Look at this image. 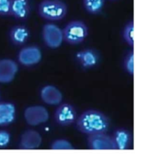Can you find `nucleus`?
<instances>
[{
    "instance_id": "f257e3e1",
    "label": "nucleus",
    "mask_w": 143,
    "mask_h": 157,
    "mask_svg": "<svg viewBox=\"0 0 143 157\" xmlns=\"http://www.w3.org/2000/svg\"><path fill=\"white\" fill-rule=\"evenodd\" d=\"M111 119L101 111L87 109L78 116L75 127L80 133L90 135L105 134L108 131Z\"/></svg>"
},
{
    "instance_id": "f03ea898",
    "label": "nucleus",
    "mask_w": 143,
    "mask_h": 157,
    "mask_svg": "<svg viewBox=\"0 0 143 157\" xmlns=\"http://www.w3.org/2000/svg\"><path fill=\"white\" fill-rule=\"evenodd\" d=\"M68 13L67 4L62 0H42L38 6V13L48 21H60Z\"/></svg>"
},
{
    "instance_id": "7ed1b4c3",
    "label": "nucleus",
    "mask_w": 143,
    "mask_h": 157,
    "mask_svg": "<svg viewBox=\"0 0 143 157\" xmlns=\"http://www.w3.org/2000/svg\"><path fill=\"white\" fill-rule=\"evenodd\" d=\"M64 40L72 45H79L86 40L89 35L88 26L81 20H72L63 29Z\"/></svg>"
},
{
    "instance_id": "20e7f679",
    "label": "nucleus",
    "mask_w": 143,
    "mask_h": 157,
    "mask_svg": "<svg viewBox=\"0 0 143 157\" xmlns=\"http://www.w3.org/2000/svg\"><path fill=\"white\" fill-rule=\"evenodd\" d=\"M42 39L49 48L53 50L60 48L64 41L63 29L54 24H45L42 29Z\"/></svg>"
},
{
    "instance_id": "39448f33",
    "label": "nucleus",
    "mask_w": 143,
    "mask_h": 157,
    "mask_svg": "<svg viewBox=\"0 0 143 157\" xmlns=\"http://www.w3.org/2000/svg\"><path fill=\"white\" fill-rule=\"evenodd\" d=\"M54 118L58 124L66 127L73 124L76 122L77 110L72 104L68 103H63L57 106L54 111Z\"/></svg>"
},
{
    "instance_id": "423d86ee",
    "label": "nucleus",
    "mask_w": 143,
    "mask_h": 157,
    "mask_svg": "<svg viewBox=\"0 0 143 157\" xmlns=\"http://www.w3.org/2000/svg\"><path fill=\"white\" fill-rule=\"evenodd\" d=\"M24 118L27 124L38 126L49 121L50 113L48 109L44 106L32 105L24 109Z\"/></svg>"
},
{
    "instance_id": "0eeeda50",
    "label": "nucleus",
    "mask_w": 143,
    "mask_h": 157,
    "mask_svg": "<svg viewBox=\"0 0 143 157\" xmlns=\"http://www.w3.org/2000/svg\"><path fill=\"white\" fill-rule=\"evenodd\" d=\"M19 64L26 67L38 65L42 60V52L38 45H27L23 47L17 56Z\"/></svg>"
},
{
    "instance_id": "6e6552de",
    "label": "nucleus",
    "mask_w": 143,
    "mask_h": 157,
    "mask_svg": "<svg viewBox=\"0 0 143 157\" xmlns=\"http://www.w3.org/2000/svg\"><path fill=\"white\" fill-rule=\"evenodd\" d=\"M75 60L83 70H90L98 66L101 56L95 49H84L75 54Z\"/></svg>"
},
{
    "instance_id": "1a4fd4ad",
    "label": "nucleus",
    "mask_w": 143,
    "mask_h": 157,
    "mask_svg": "<svg viewBox=\"0 0 143 157\" xmlns=\"http://www.w3.org/2000/svg\"><path fill=\"white\" fill-rule=\"evenodd\" d=\"M19 72V65L10 58L0 59V83L8 84L15 79Z\"/></svg>"
},
{
    "instance_id": "9d476101",
    "label": "nucleus",
    "mask_w": 143,
    "mask_h": 157,
    "mask_svg": "<svg viewBox=\"0 0 143 157\" xmlns=\"http://www.w3.org/2000/svg\"><path fill=\"white\" fill-rule=\"evenodd\" d=\"M87 143L91 150H116L112 136H110L106 133L90 135Z\"/></svg>"
},
{
    "instance_id": "9b49d317",
    "label": "nucleus",
    "mask_w": 143,
    "mask_h": 157,
    "mask_svg": "<svg viewBox=\"0 0 143 157\" xmlns=\"http://www.w3.org/2000/svg\"><path fill=\"white\" fill-rule=\"evenodd\" d=\"M40 98L47 105L59 106L63 101V93L57 87L48 84L40 89Z\"/></svg>"
},
{
    "instance_id": "f8f14e48",
    "label": "nucleus",
    "mask_w": 143,
    "mask_h": 157,
    "mask_svg": "<svg viewBox=\"0 0 143 157\" xmlns=\"http://www.w3.org/2000/svg\"><path fill=\"white\" fill-rule=\"evenodd\" d=\"M42 143L41 135L34 129H27L23 133L19 140V147L24 150H35Z\"/></svg>"
},
{
    "instance_id": "ddd939ff",
    "label": "nucleus",
    "mask_w": 143,
    "mask_h": 157,
    "mask_svg": "<svg viewBox=\"0 0 143 157\" xmlns=\"http://www.w3.org/2000/svg\"><path fill=\"white\" fill-rule=\"evenodd\" d=\"M29 0H12L10 16L18 20H25L30 14Z\"/></svg>"
},
{
    "instance_id": "4468645a",
    "label": "nucleus",
    "mask_w": 143,
    "mask_h": 157,
    "mask_svg": "<svg viewBox=\"0 0 143 157\" xmlns=\"http://www.w3.org/2000/svg\"><path fill=\"white\" fill-rule=\"evenodd\" d=\"M30 32L24 25H15L10 29L9 38L10 42L15 46H23L29 40Z\"/></svg>"
},
{
    "instance_id": "2eb2a0df",
    "label": "nucleus",
    "mask_w": 143,
    "mask_h": 157,
    "mask_svg": "<svg viewBox=\"0 0 143 157\" xmlns=\"http://www.w3.org/2000/svg\"><path fill=\"white\" fill-rule=\"evenodd\" d=\"M15 119V104L11 102H0V127L10 125Z\"/></svg>"
},
{
    "instance_id": "dca6fc26",
    "label": "nucleus",
    "mask_w": 143,
    "mask_h": 157,
    "mask_svg": "<svg viewBox=\"0 0 143 157\" xmlns=\"http://www.w3.org/2000/svg\"><path fill=\"white\" fill-rule=\"evenodd\" d=\"M117 150H127L130 147L132 142V135L126 128H118L112 135Z\"/></svg>"
},
{
    "instance_id": "f3484780",
    "label": "nucleus",
    "mask_w": 143,
    "mask_h": 157,
    "mask_svg": "<svg viewBox=\"0 0 143 157\" xmlns=\"http://www.w3.org/2000/svg\"><path fill=\"white\" fill-rule=\"evenodd\" d=\"M83 7L91 15H98L105 8V0H82Z\"/></svg>"
},
{
    "instance_id": "a211bd4d",
    "label": "nucleus",
    "mask_w": 143,
    "mask_h": 157,
    "mask_svg": "<svg viewBox=\"0 0 143 157\" xmlns=\"http://www.w3.org/2000/svg\"><path fill=\"white\" fill-rule=\"evenodd\" d=\"M122 39L127 45L133 47L134 46V21L130 20L125 25L121 32Z\"/></svg>"
},
{
    "instance_id": "6ab92c4d",
    "label": "nucleus",
    "mask_w": 143,
    "mask_h": 157,
    "mask_svg": "<svg viewBox=\"0 0 143 157\" xmlns=\"http://www.w3.org/2000/svg\"><path fill=\"white\" fill-rule=\"evenodd\" d=\"M122 67L125 71L130 76H134V52L130 51L127 53L123 58V62H122Z\"/></svg>"
},
{
    "instance_id": "aec40b11",
    "label": "nucleus",
    "mask_w": 143,
    "mask_h": 157,
    "mask_svg": "<svg viewBox=\"0 0 143 157\" xmlns=\"http://www.w3.org/2000/svg\"><path fill=\"white\" fill-rule=\"evenodd\" d=\"M52 150H73V144L65 139H58L51 144Z\"/></svg>"
},
{
    "instance_id": "412c9836",
    "label": "nucleus",
    "mask_w": 143,
    "mask_h": 157,
    "mask_svg": "<svg viewBox=\"0 0 143 157\" xmlns=\"http://www.w3.org/2000/svg\"><path fill=\"white\" fill-rule=\"evenodd\" d=\"M12 0H0V16H9Z\"/></svg>"
},
{
    "instance_id": "4be33fe9",
    "label": "nucleus",
    "mask_w": 143,
    "mask_h": 157,
    "mask_svg": "<svg viewBox=\"0 0 143 157\" xmlns=\"http://www.w3.org/2000/svg\"><path fill=\"white\" fill-rule=\"evenodd\" d=\"M11 140V135L9 132L1 129L0 130V149L7 147Z\"/></svg>"
},
{
    "instance_id": "5701e85b",
    "label": "nucleus",
    "mask_w": 143,
    "mask_h": 157,
    "mask_svg": "<svg viewBox=\"0 0 143 157\" xmlns=\"http://www.w3.org/2000/svg\"><path fill=\"white\" fill-rule=\"evenodd\" d=\"M110 1H116V0H110Z\"/></svg>"
},
{
    "instance_id": "b1692460",
    "label": "nucleus",
    "mask_w": 143,
    "mask_h": 157,
    "mask_svg": "<svg viewBox=\"0 0 143 157\" xmlns=\"http://www.w3.org/2000/svg\"><path fill=\"white\" fill-rule=\"evenodd\" d=\"M0 98H1V93H0Z\"/></svg>"
}]
</instances>
